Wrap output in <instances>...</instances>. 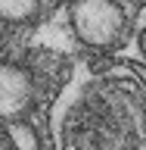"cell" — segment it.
<instances>
[{"label":"cell","instance_id":"cell-1","mask_svg":"<svg viewBox=\"0 0 146 150\" xmlns=\"http://www.w3.org/2000/svg\"><path fill=\"white\" fill-rule=\"evenodd\" d=\"M53 150H146V78L115 66L78 72L50 106Z\"/></svg>","mask_w":146,"mask_h":150},{"label":"cell","instance_id":"cell-2","mask_svg":"<svg viewBox=\"0 0 146 150\" xmlns=\"http://www.w3.org/2000/svg\"><path fill=\"white\" fill-rule=\"evenodd\" d=\"M68 22L75 38L87 47H112L128 31V16L118 0H72Z\"/></svg>","mask_w":146,"mask_h":150},{"label":"cell","instance_id":"cell-3","mask_svg":"<svg viewBox=\"0 0 146 150\" xmlns=\"http://www.w3.org/2000/svg\"><path fill=\"white\" fill-rule=\"evenodd\" d=\"M34 100V81L22 66L0 63V119H19Z\"/></svg>","mask_w":146,"mask_h":150},{"label":"cell","instance_id":"cell-4","mask_svg":"<svg viewBox=\"0 0 146 150\" xmlns=\"http://www.w3.org/2000/svg\"><path fill=\"white\" fill-rule=\"evenodd\" d=\"M0 150H41L34 128L16 119H0Z\"/></svg>","mask_w":146,"mask_h":150},{"label":"cell","instance_id":"cell-5","mask_svg":"<svg viewBox=\"0 0 146 150\" xmlns=\"http://www.w3.org/2000/svg\"><path fill=\"white\" fill-rule=\"evenodd\" d=\"M41 0H0V19L6 22H22V19L34 16Z\"/></svg>","mask_w":146,"mask_h":150},{"label":"cell","instance_id":"cell-6","mask_svg":"<svg viewBox=\"0 0 146 150\" xmlns=\"http://www.w3.org/2000/svg\"><path fill=\"white\" fill-rule=\"evenodd\" d=\"M140 50H143V56H146V28H140Z\"/></svg>","mask_w":146,"mask_h":150}]
</instances>
